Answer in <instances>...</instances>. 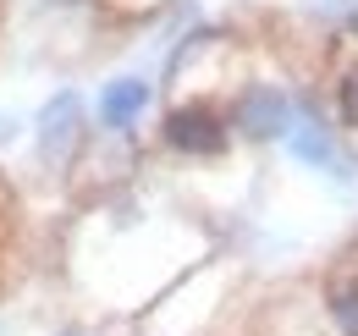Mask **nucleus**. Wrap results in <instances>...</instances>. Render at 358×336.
Wrapping results in <instances>:
<instances>
[{
    "label": "nucleus",
    "mask_w": 358,
    "mask_h": 336,
    "mask_svg": "<svg viewBox=\"0 0 358 336\" xmlns=\"http://www.w3.org/2000/svg\"><path fill=\"white\" fill-rule=\"evenodd\" d=\"M292 122H298V116H292V99H287L281 83H248L237 94V105H231V127H237L243 138H254V144L287 138Z\"/></svg>",
    "instance_id": "f03ea898"
},
{
    "label": "nucleus",
    "mask_w": 358,
    "mask_h": 336,
    "mask_svg": "<svg viewBox=\"0 0 358 336\" xmlns=\"http://www.w3.org/2000/svg\"><path fill=\"white\" fill-rule=\"evenodd\" d=\"M348 34H353V39H358V6H353V11H348Z\"/></svg>",
    "instance_id": "1a4fd4ad"
},
{
    "label": "nucleus",
    "mask_w": 358,
    "mask_h": 336,
    "mask_svg": "<svg viewBox=\"0 0 358 336\" xmlns=\"http://www.w3.org/2000/svg\"><path fill=\"white\" fill-rule=\"evenodd\" d=\"M149 83L143 78H116V83H105L99 94V127H110V132H127V127L149 111Z\"/></svg>",
    "instance_id": "39448f33"
},
{
    "label": "nucleus",
    "mask_w": 358,
    "mask_h": 336,
    "mask_svg": "<svg viewBox=\"0 0 358 336\" xmlns=\"http://www.w3.org/2000/svg\"><path fill=\"white\" fill-rule=\"evenodd\" d=\"M336 122L358 132V66H348L342 78H336Z\"/></svg>",
    "instance_id": "0eeeda50"
},
{
    "label": "nucleus",
    "mask_w": 358,
    "mask_h": 336,
    "mask_svg": "<svg viewBox=\"0 0 358 336\" xmlns=\"http://www.w3.org/2000/svg\"><path fill=\"white\" fill-rule=\"evenodd\" d=\"M61 336H83V331H61Z\"/></svg>",
    "instance_id": "9b49d317"
},
{
    "label": "nucleus",
    "mask_w": 358,
    "mask_h": 336,
    "mask_svg": "<svg viewBox=\"0 0 358 336\" xmlns=\"http://www.w3.org/2000/svg\"><path fill=\"white\" fill-rule=\"evenodd\" d=\"M55 6H72V0H55Z\"/></svg>",
    "instance_id": "f8f14e48"
},
{
    "label": "nucleus",
    "mask_w": 358,
    "mask_h": 336,
    "mask_svg": "<svg viewBox=\"0 0 358 336\" xmlns=\"http://www.w3.org/2000/svg\"><path fill=\"white\" fill-rule=\"evenodd\" d=\"M78 132H83V105H78L72 88H61L39 111V160L45 166H66L72 149H78Z\"/></svg>",
    "instance_id": "7ed1b4c3"
},
{
    "label": "nucleus",
    "mask_w": 358,
    "mask_h": 336,
    "mask_svg": "<svg viewBox=\"0 0 358 336\" xmlns=\"http://www.w3.org/2000/svg\"><path fill=\"white\" fill-rule=\"evenodd\" d=\"M342 6H348V0H309V11H320V17H336Z\"/></svg>",
    "instance_id": "6e6552de"
},
{
    "label": "nucleus",
    "mask_w": 358,
    "mask_h": 336,
    "mask_svg": "<svg viewBox=\"0 0 358 336\" xmlns=\"http://www.w3.org/2000/svg\"><path fill=\"white\" fill-rule=\"evenodd\" d=\"M6 138H11V122H6V116H0V144H6Z\"/></svg>",
    "instance_id": "9d476101"
},
{
    "label": "nucleus",
    "mask_w": 358,
    "mask_h": 336,
    "mask_svg": "<svg viewBox=\"0 0 358 336\" xmlns=\"http://www.w3.org/2000/svg\"><path fill=\"white\" fill-rule=\"evenodd\" d=\"M325 314H331L336 336H358V276H336L325 287Z\"/></svg>",
    "instance_id": "423d86ee"
},
{
    "label": "nucleus",
    "mask_w": 358,
    "mask_h": 336,
    "mask_svg": "<svg viewBox=\"0 0 358 336\" xmlns=\"http://www.w3.org/2000/svg\"><path fill=\"white\" fill-rule=\"evenodd\" d=\"M287 155H292V160H303V166H320V171L348 176V171H342V155H336L331 127L314 122V116H298V122H292V132H287Z\"/></svg>",
    "instance_id": "20e7f679"
},
{
    "label": "nucleus",
    "mask_w": 358,
    "mask_h": 336,
    "mask_svg": "<svg viewBox=\"0 0 358 336\" xmlns=\"http://www.w3.org/2000/svg\"><path fill=\"white\" fill-rule=\"evenodd\" d=\"M160 138H166V149H177V155H187V160H210V155L226 149V122H221L215 105L187 99V105H177V111L166 116Z\"/></svg>",
    "instance_id": "f257e3e1"
}]
</instances>
